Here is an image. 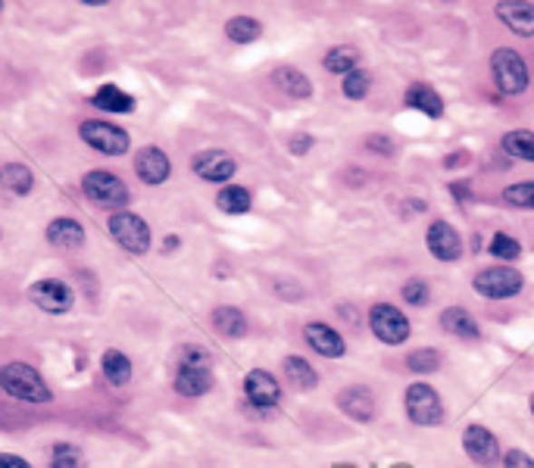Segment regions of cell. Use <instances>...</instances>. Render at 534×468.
<instances>
[{"label": "cell", "mask_w": 534, "mask_h": 468, "mask_svg": "<svg viewBox=\"0 0 534 468\" xmlns=\"http://www.w3.org/2000/svg\"><path fill=\"white\" fill-rule=\"evenodd\" d=\"M0 387L13 396V400H23V403H51L53 400V390L44 385L38 372L25 363H10L0 368Z\"/></svg>", "instance_id": "6da1fadb"}, {"label": "cell", "mask_w": 534, "mask_h": 468, "mask_svg": "<svg viewBox=\"0 0 534 468\" xmlns=\"http://www.w3.org/2000/svg\"><path fill=\"white\" fill-rule=\"evenodd\" d=\"M490 75H494V84L506 97L525 94L531 82L529 66H525V60L519 56V51H512V47H497V51L490 54Z\"/></svg>", "instance_id": "7a4b0ae2"}, {"label": "cell", "mask_w": 534, "mask_h": 468, "mask_svg": "<svg viewBox=\"0 0 534 468\" xmlns=\"http://www.w3.org/2000/svg\"><path fill=\"white\" fill-rule=\"evenodd\" d=\"M82 190H84V197H88L91 203H97V207H103V210L125 212V207H129V200H131L125 181L119 179V175L107 172V169H94V172L84 175Z\"/></svg>", "instance_id": "3957f363"}, {"label": "cell", "mask_w": 534, "mask_h": 468, "mask_svg": "<svg viewBox=\"0 0 534 468\" xmlns=\"http://www.w3.org/2000/svg\"><path fill=\"white\" fill-rule=\"evenodd\" d=\"M403 406H406L410 422L419 424V428H434V424L444 422V400H441L438 390L432 385H425V381H416V385L406 387Z\"/></svg>", "instance_id": "277c9868"}, {"label": "cell", "mask_w": 534, "mask_h": 468, "mask_svg": "<svg viewBox=\"0 0 534 468\" xmlns=\"http://www.w3.org/2000/svg\"><path fill=\"white\" fill-rule=\"evenodd\" d=\"M472 288L484 300H510V297H516L525 288V278L512 266H490L475 275Z\"/></svg>", "instance_id": "5b68a950"}, {"label": "cell", "mask_w": 534, "mask_h": 468, "mask_svg": "<svg viewBox=\"0 0 534 468\" xmlns=\"http://www.w3.org/2000/svg\"><path fill=\"white\" fill-rule=\"evenodd\" d=\"M369 331L375 335L382 344L400 346L410 337V318L403 316V309H397L393 303H375L369 309Z\"/></svg>", "instance_id": "8992f818"}, {"label": "cell", "mask_w": 534, "mask_h": 468, "mask_svg": "<svg viewBox=\"0 0 534 468\" xmlns=\"http://www.w3.org/2000/svg\"><path fill=\"white\" fill-rule=\"evenodd\" d=\"M79 134H82L84 144L94 147L97 153H107V156H122L131 147L129 132H122L112 122H101V119H88V122H82Z\"/></svg>", "instance_id": "52a82bcc"}, {"label": "cell", "mask_w": 534, "mask_h": 468, "mask_svg": "<svg viewBox=\"0 0 534 468\" xmlns=\"http://www.w3.org/2000/svg\"><path fill=\"white\" fill-rule=\"evenodd\" d=\"M110 234L116 244H122L129 253H147L150 250V229L135 212H112L110 216Z\"/></svg>", "instance_id": "ba28073f"}, {"label": "cell", "mask_w": 534, "mask_h": 468, "mask_svg": "<svg viewBox=\"0 0 534 468\" xmlns=\"http://www.w3.org/2000/svg\"><path fill=\"white\" fill-rule=\"evenodd\" d=\"M28 297H32L34 307L51 312V316H63V312L73 309V290H69L66 281H60V278L34 281L32 290H28Z\"/></svg>", "instance_id": "9c48e42d"}, {"label": "cell", "mask_w": 534, "mask_h": 468, "mask_svg": "<svg viewBox=\"0 0 534 468\" xmlns=\"http://www.w3.org/2000/svg\"><path fill=\"white\" fill-rule=\"evenodd\" d=\"M425 247H428V253H432L434 259H441V262H456V259L462 257V238H460V231H456L450 222H444V219H438V222L428 225Z\"/></svg>", "instance_id": "30bf717a"}, {"label": "cell", "mask_w": 534, "mask_h": 468, "mask_svg": "<svg viewBox=\"0 0 534 468\" xmlns=\"http://www.w3.org/2000/svg\"><path fill=\"white\" fill-rule=\"evenodd\" d=\"M462 450H466V456L472 459L475 465H497V459H500V444H497V437L490 434L484 424H469L466 431H462Z\"/></svg>", "instance_id": "8fae6325"}, {"label": "cell", "mask_w": 534, "mask_h": 468, "mask_svg": "<svg viewBox=\"0 0 534 468\" xmlns=\"http://www.w3.org/2000/svg\"><path fill=\"white\" fill-rule=\"evenodd\" d=\"M191 169L197 175H200L203 181H213V184H222V181H231L238 172V162L235 156L228 151H200L191 160Z\"/></svg>", "instance_id": "7c38bea8"}, {"label": "cell", "mask_w": 534, "mask_h": 468, "mask_svg": "<svg viewBox=\"0 0 534 468\" xmlns=\"http://www.w3.org/2000/svg\"><path fill=\"white\" fill-rule=\"evenodd\" d=\"M244 396H248L250 406L272 409V406H278V400H281V385L272 372L253 368V372H248V378H244Z\"/></svg>", "instance_id": "4fadbf2b"}, {"label": "cell", "mask_w": 534, "mask_h": 468, "mask_svg": "<svg viewBox=\"0 0 534 468\" xmlns=\"http://www.w3.org/2000/svg\"><path fill=\"white\" fill-rule=\"evenodd\" d=\"M497 19L519 38H534V4L529 0H503L494 6Z\"/></svg>", "instance_id": "5bb4252c"}, {"label": "cell", "mask_w": 534, "mask_h": 468, "mask_svg": "<svg viewBox=\"0 0 534 468\" xmlns=\"http://www.w3.org/2000/svg\"><path fill=\"white\" fill-rule=\"evenodd\" d=\"M337 409L354 422H372L375 415V396L365 385H350L337 394Z\"/></svg>", "instance_id": "9a60e30c"}, {"label": "cell", "mask_w": 534, "mask_h": 468, "mask_svg": "<svg viewBox=\"0 0 534 468\" xmlns=\"http://www.w3.org/2000/svg\"><path fill=\"white\" fill-rule=\"evenodd\" d=\"M304 337L309 344V350H316L319 356L325 359H341L344 353H347V344H344V337L337 335L332 325L325 322H309L304 328Z\"/></svg>", "instance_id": "2e32d148"}, {"label": "cell", "mask_w": 534, "mask_h": 468, "mask_svg": "<svg viewBox=\"0 0 534 468\" xmlns=\"http://www.w3.org/2000/svg\"><path fill=\"white\" fill-rule=\"evenodd\" d=\"M135 172L144 184H163L172 175V162L160 147H141L135 156Z\"/></svg>", "instance_id": "e0dca14e"}, {"label": "cell", "mask_w": 534, "mask_h": 468, "mask_svg": "<svg viewBox=\"0 0 534 468\" xmlns=\"http://www.w3.org/2000/svg\"><path fill=\"white\" fill-rule=\"evenodd\" d=\"M403 103L410 106V110L425 112L428 119H441V116H444V97H441L438 91H434L432 84H425V82L410 84V88H406V94H403Z\"/></svg>", "instance_id": "ac0fdd59"}, {"label": "cell", "mask_w": 534, "mask_h": 468, "mask_svg": "<svg viewBox=\"0 0 534 468\" xmlns=\"http://www.w3.org/2000/svg\"><path fill=\"white\" fill-rule=\"evenodd\" d=\"M272 84H276L278 91H285L287 97H294V101L313 97V82L294 66H278L276 73H272Z\"/></svg>", "instance_id": "d6986e66"}, {"label": "cell", "mask_w": 534, "mask_h": 468, "mask_svg": "<svg viewBox=\"0 0 534 468\" xmlns=\"http://www.w3.org/2000/svg\"><path fill=\"white\" fill-rule=\"evenodd\" d=\"M441 328H444L447 335L466 337V340H475L478 335H481L475 316L466 307H447L444 312H441Z\"/></svg>", "instance_id": "ffe728a7"}, {"label": "cell", "mask_w": 534, "mask_h": 468, "mask_svg": "<svg viewBox=\"0 0 534 468\" xmlns=\"http://www.w3.org/2000/svg\"><path fill=\"white\" fill-rule=\"evenodd\" d=\"M47 240H51L53 247H60V250H79L84 244V229L75 219H53V222L47 225Z\"/></svg>", "instance_id": "44dd1931"}, {"label": "cell", "mask_w": 534, "mask_h": 468, "mask_svg": "<svg viewBox=\"0 0 534 468\" xmlns=\"http://www.w3.org/2000/svg\"><path fill=\"white\" fill-rule=\"evenodd\" d=\"M91 103L97 106V110H103V112H135V97L131 94H125L119 84H101L97 88V94L91 97Z\"/></svg>", "instance_id": "7402d4cb"}, {"label": "cell", "mask_w": 534, "mask_h": 468, "mask_svg": "<svg viewBox=\"0 0 534 468\" xmlns=\"http://www.w3.org/2000/svg\"><path fill=\"white\" fill-rule=\"evenodd\" d=\"M175 390L181 396H203L213 390V372L209 368H179L175 375Z\"/></svg>", "instance_id": "603a6c76"}, {"label": "cell", "mask_w": 534, "mask_h": 468, "mask_svg": "<svg viewBox=\"0 0 534 468\" xmlns=\"http://www.w3.org/2000/svg\"><path fill=\"white\" fill-rule=\"evenodd\" d=\"M0 188H4L6 194H13V197L28 194V190L34 188L32 169L23 166V162H6V166H0Z\"/></svg>", "instance_id": "cb8c5ba5"}, {"label": "cell", "mask_w": 534, "mask_h": 468, "mask_svg": "<svg viewBox=\"0 0 534 468\" xmlns=\"http://www.w3.org/2000/svg\"><path fill=\"white\" fill-rule=\"evenodd\" d=\"M213 328L222 337H244L248 335V316L238 307H216L213 309Z\"/></svg>", "instance_id": "d4e9b609"}, {"label": "cell", "mask_w": 534, "mask_h": 468, "mask_svg": "<svg viewBox=\"0 0 534 468\" xmlns=\"http://www.w3.org/2000/svg\"><path fill=\"white\" fill-rule=\"evenodd\" d=\"M216 207L222 212H228V216H244V212H250L253 207V197L241 184H225L219 194H216Z\"/></svg>", "instance_id": "484cf974"}, {"label": "cell", "mask_w": 534, "mask_h": 468, "mask_svg": "<svg viewBox=\"0 0 534 468\" xmlns=\"http://www.w3.org/2000/svg\"><path fill=\"white\" fill-rule=\"evenodd\" d=\"M101 368H103V378L116 387H125L131 381V359L125 356L122 350H107L101 356Z\"/></svg>", "instance_id": "4316f807"}, {"label": "cell", "mask_w": 534, "mask_h": 468, "mask_svg": "<svg viewBox=\"0 0 534 468\" xmlns=\"http://www.w3.org/2000/svg\"><path fill=\"white\" fill-rule=\"evenodd\" d=\"M500 147L512 160H522V162H534V132L531 129H512L503 134Z\"/></svg>", "instance_id": "83f0119b"}, {"label": "cell", "mask_w": 534, "mask_h": 468, "mask_svg": "<svg viewBox=\"0 0 534 468\" xmlns=\"http://www.w3.org/2000/svg\"><path fill=\"white\" fill-rule=\"evenodd\" d=\"M322 66H325L328 73H335V75H350V73H356V69H360V51H356V47H350V44H341V47H335V51L325 54Z\"/></svg>", "instance_id": "f1b7e54d"}, {"label": "cell", "mask_w": 534, "mask_h": 468, "mask_svg": "<svg viewBox=\"0 0 534 468\" xmlns=\"http://www.w3.org/2000/svg\"><path fill=\"white\" fill-rule=\"evenodd\" d=\"M281 368H285V378L291 381V385H297L304 390L319 385V375H316V368L309 366V359H304V356H285Z\"/></svg>", "instance_id": "f546056e"}, {"label": "cell", "mask_w": 534, "mask_h": 468, "mask_svg": "<svg viewBox=\"0 0 534 468\" xmlns=\"http://www.w3.org/2000/svg\"><path fill=\"white\" fill-rule=\"evenodd\" d=\"M225 34H228L235 44H253V41L263 34V25H259L253 16H235L225 23Z\"/></svg>", "instance_id": "4dcf8cb0"}, {"label": "cell", "mask_w": 534, "mask_h": 468, "mask_svg": "<svg viewBox=\"0 0 534 468\" xmlns=\"http://www.w3.org/2000/svg\"><path fill=\"white\" fill-rule=\"evenodd\" d=\"M488 253L494 259H506V262H512V259H519L522 257V244H519L512 234H506V231H497L494 238H490V244H488Z\"/></svg>", "instance_id": "1f68e13d"}, {"label": "cell", "mask_w": 534, "mask_h": 468, "mask_svg": "<svg viewBox=\"0 0 534 468\" xmlns=\"http://www.w3.org/2000/svg\"><path fill=\"white\" fill-rule=\"evenodd\" d=\"M406 368L416 375H432L441 368V353L432 350V346H422V350H413L410 356H406Z\"/></svg>", "instance_id": "d6a6232c"}, {"label": "cell", "mask_w": 534, "mask_h": 468, "mask_svg": "<svg viewBox=\"0 0 534 468\" xmlns=\"http://www.w3.org/2000/svg\"><path fill=\"white\" fill-rule=\"evenodd\" d=\"M51 468H84V453L75 444H56L51 450Z\"/></svg>", "instance_id": "836d02e7"}, {"label": "cell", "mask_w": 534, "mask_h": 468, "mask_svg": "<svg viewBox=\"0 0 534 468\" xmlns=\"http://www.w3.org/2000/svg\"><path fill=\"white\" fill-rule=\"evenodd\" d=\"M341 91H344V97H347V101H363V97L372 91V75L365 73V69H356V73L344 75Z\"/></svg>", "instance_id": "e575fe53"}, {"label": "cell", "mask_w": 534, "mask_h": 468, "mask_svg": "<svg viewBox=\"0 0 534 468\" xmlns=\"http://www.w3.org/2000/svg\"><path fill=\"white\" fill-rule=\"evenodd\" d=\"M503 200L516 210H534V181H519L503 190Z\"/></svg>", "instance_id": "d590c367"}, {"label": "cell", "mask_w": 534, "mask_h": 468, "mask_svg": "<svg viewBox=\"0 0 534 468\" xmlns=\"http://www.w3.org/2000/svg\"><path fill=\"white\" fill-rule=\"evenodd\" d=\"M400 294H403V300L410 303V307H416V309H422L428 300H432V290H428V285L422 278H410L403 288H400Z\"/></svg>", "instance_id": "8d00e7d4"}, {"label": "cell", "mask_w": 534, "mask_h": 468, "mask_svg": "<svg viewBox=\"0 0 534 468\" xmlns=\"http://www.w3.org/2000/svg\"><path fill=\"white\" fill-rule=\"evenodd\" d=\"M179 368H209V350H203V346H185Z\"/></svg>", "instance_id": "74e56055"}, {"label": "cell", "mask_w": 534, "mask_h": 468, "mask_svg": "<svg viewBox=\"0 0 534 468\" xmlns=\"http://www.w3.org/2000/svg\"><path fill=\"white\" fill-rule=\"evenodd\" d=\"M503 468H534V459L525 450H519L516 446V450H510L503 456Z\"/></svg>", "instance_id": "f35d334b"}, {"label": "cell", "mask_w": 534, "mask_h": 468, "mask_svg": "<svg viewBox=\"0 0 534 468\" xmlns=\"http://www.w3.org/2000/svg\"><path fill=\"white\" fill-rule=\"evenodd\" d=\"M472 181H453L450 184V194H453V200H460V203H466V200H472V188H469Z\"/></svg>", "instance_id": "ab89813d"}, {"label": "cell", "mask_w": 534, "mask_h": 468, "mask_svg": "<svg viewBox=\"0 0 534 468\" xmlns=\"http://www.w3.org/2000/svg\"><path fill=\"white\" fill-rule=\"evenodd\" d=\"M0 468H32L23 456H13V453H0Z\"/></svg>", "instance_id": "60d3db41"}, {"label": "cell", "mask_w": 534, "mask_h": 468, "mask_svg": "<svg viewBox=\"0 0 534 468\" xmlns=\"http://www.w3.org/2000/svg\"><path fill=\"white\" fill-rule=\"evenodd\" d=\"M309 147H313V138L309 134H297V138H291V153H306Z\"/></svg>", "instance_id": "b9f144b4"}, {"label": "cell", "mask_w": 534, "mask_h": 468, "mask_svg": "<svg viewBox=\"0 0 534 468\" xmlns=\"http://www.w3.org/2000/svg\"><path fill=\"white\" fill-rule=\"evenodd\" d=\"M365 144H369V147H372V151H382V153H391V151H393V144H391V141H388V138H384V141H382V138H375V134H372V138H369V141H365Z\"/></svg>", "instance_id": "7bdbcfd3"}, {"label": "cell", "mask_w": 534, "mask_h": 468, "mask_svg": "<svg viewBox=\"0 0 534 468\" xmlns=\"http://www.w3.org/2000/svg\"><path fill=\"white\" fill-rule=\"evenodd\" d=\"M456 162H460V166H462V162H469V153H450L444 166H456Z\"/></svg>", "instance_id": "ee69618b"}, {"label": "cell", "mask_w": 534, "mask_h": 468, "mask_svg": "<svg viewBox=\"0 0 534 468\" xmlns=\"http://www.w3.org/2000/svg\"><path fill=\"white\" fill-rule=\"evenodd\" d=\"M403 207H406V210H413V212H425V203H422V200H406Z\"/></svg>", "instance_id": "f6af8a7d"}, {"label": "cell", "mask_w": 534, "mask_h": 468, "mask_svg": "<svg viewBox=\"0 0 534 468\" xmlns=\"http://www.w3.org/2000/svg\"><path fill=\"white\" fill-rule=\"evenodd\" d=\"M531 413H534V394H531Z\"/></svg>", "instance_id": "bcb514c9"}, {"label": "cell", "mask_w": 534, "mask_h": 468, "mask_svg": "<svg viewBox=\"0 0 534 468\" xmlns=\"http://www.w3.org/2000/svg\"><path fill=\"white\" fill-rule=\"evenodd\" d=\"M337 468H354V465H337Z\"/></svg>", "instance_id": "7dc6e473"}, {"label": "cell", "mask_w": 534, "mask_h": 468, "mask_svg": "<svg viewBox=\"0 0 534 468\" xmlns=\"http://www.w3.org/2000/svg\"><path fill=\"white\" fill-rule=\"evenodd\" d=\"M0 10H4V6H0Z\"/></svg>", "instance_id": "c3c4849f"}]
</instances>
